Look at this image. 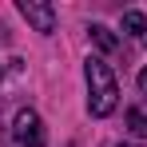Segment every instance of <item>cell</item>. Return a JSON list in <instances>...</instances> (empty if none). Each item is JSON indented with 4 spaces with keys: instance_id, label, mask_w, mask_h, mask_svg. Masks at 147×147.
<instances>
[{
    "instance_id": "6da1fadb",
    "label": "cell",
    "mask_w": 147,
    "mask_h": 147,
    "mask_svg": "<svg viewBox=\"0 0 147 147\" xmlns=\"http://www.w3.org/2000/svg\"><path fill=\"white\" fill-rule=\"evenodd\" d=\"M84 76H88V111L92 115H111L115 103H119V84H115V72L99 60V56H88L84 64Z\"/></svg>"
},
{
    "instance_id": "9c48e42d",
    "label": "cell",
    "mask_w": 147,
    "mask_h": 147,
    "mask_svg": "<svg viewBox=\"0 0 147 147\" xmlns=\"http://www.w3.org/2000/svg\"><path fill=\"white\" fill-rule=\"evenodd\" d=\"M0 80H4V68H0Z\"/></svg>"
},
{
    "instance_id": "277c9868",
    "label": "cell",
    "mask_w": 147,
    "mask_h": 147,
    "mask_svg": "<svg viewBox=\"0 0 147 147\" xmlns=\"http://www.w3.org/2000/svg\"><path fill=\"white\" fill-rule=\"evenodd\" d=\"M88 36H92V44H96L99 52H115V48H119L115 32H111V28H103V24H92V28H88Z\"/></svg>"
},
{
    "instance_id": "5b68a950",
    "label": "cell",
    "mask_w": 147,
    "mask_h": 147,
    "mask_svg": "<svg viewBox=\"0 0 147 147\" xmlns=\"http://www.w3.org/2000/svg\"><path fill=\"white\" fill-rule=\"evenodd\" d=\"M127 131H131V135H139V139H147V103L127 107Z\"/></svg>"
},
{
    "instance_id": "7a4b0ae2",
    "label": "cell",
    "mask_w": 147,
    "mask_h": 147,
    "mask_svg": "<svg viewBox=\"0 0 147 147\" xmlns=\"http://www.w3.org/2000/svg\"><path fill=\"white\" fill-rule=\"evenodd\" d=\"M12 147H48V127H44V119L32 107L16 111V119H12Z\"/></svg>"
},
{
    "instance_id": "52a82bcc",
    "label": "cell",
    "mask_w": 147,
    "mask_h": 147,
    "mask_svg": "<svg viewBox=\"0 0 147 147\" xmlns=\"http://www.w3.org/2000/svg\"><path fill=\"white\" fill-rule=\"evenodd\" d=\"M139 92H143V96H147V68H143V72H139Z\"/></svg>"
},
{
    "instance_id": "8992f818",
    "label": "cell",
    "mask_w": 147,
    "mask_h": 147,
    "mask_svg": "<svg viewBox=\"0 0 147 147\" xmlns=\"http://www.w3.org/2000/svg\"><path fill=\"white\" fill-rule=\"evenodd\" d=\"M123 32L127 36H135V40H147V20H143V12H123Z\"/></svg>"
},
{
    "instance_id": "3957f363",
    "label": "cell",
    "mask_w": 147,
    "mask_h": 147,
    "mask_svg": "<svg viewBox=\"0 0 147 147\" xmlns=\"http://www.w3.org/2000/svg\"><path fill=\"white\" fill-rule=\"evenodd\" d=\"M20 16H24L36 32H44V36L56 32V8H52L48 0H20Z\"/></svg>"
},
{
    "instance_id": "ba28073f",
    "label": "cell",
    "mask_w": 147,
    "mask_h": 147,
    "mask_svg": "<svg viewBox=\"0 0 147 147\" xmlns=\"http://www.w3.org/2000/svg\"><path fill=\"white\" fill-rule=\"evenodd\" d=\"M115 147H139V143H115Z\"/></svg>"
},
{
    "instance_id": "30bf717a",
    "label": "cell",
    "mask_w": 147,
    "mask_h": 147,
    "mask_svg": "<svg viewBox=\"0 0 147 147\" xmlns=\"http://www.w3.org/2000/svg\"><path fill=\"white\" fill-rule=\"evenodd\" d=\"M143 44H147V40H143Z\"/></svg>"
}]
</instances>
